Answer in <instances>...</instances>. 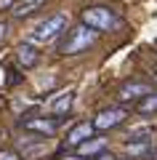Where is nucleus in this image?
Returning a JSON list of instances; mask_svg holds the SVG:
<instances>
[{
  "label": "nucleus",
  "instance_id": "1",
  "mask_svg": "<svg viewBox=\"0 0 157 160\" xmlns=\"http://www.w3.org/2000/svg\"><path fill=\"white\" fill-rule=\"evenodd\" d=\"M96 38H99V29H93V27H88L85 22H80L77 27H72L67 32V38L61 40L59 53H61V56H77V53L88 51V48L93 46Z\"/></svg>",
  "mask_w": 157,
  "mask_h": 160
},
{
  "label": "nucleus",
  "instance_id": "2",
  "mask_svg": "<svg viewBox=\"0 0 157 160\" xmlns=\"http://www.w3.org/2000/svg\"><path fill=\"white\" fill-rule=\"evenodd\" d=\"M83 19L88 27H93V29H99V32H115V29H120V16L112 11V8H107V6H88V8H83Z\"/></svg>",
  "mask_w": 157,
  "mask_h": 160
},
{
  "label": "nucleus",
  "instance_id": "3",
  "mask_svg": "<svg viewBox=\"0 0 157 160\" xmlns=\"http://www.w3.org/2000/svg\"><path fill=\"white\" fill-rule=\"evenodd\" d=\"M64 29H67V13H53V16H48L45 22H40L37 27L32 29L29 43H35V46H48V43H53V40L64 32Z\"/></svg>",
  "mask_w": 157,
  "mask_h": 160
},
{
  "label": "nucleus",
  "instance_id": "4",
  "mask_svg": "<svg viewBox=\"0 0 157 160\" xmlns=\"http://www.w3.org/2000/svg\"><path fill=\"white\" fill-rule=\"evenodd\" d=\"M125 118H128V109L109 107V109H101V112L93 118V126H96V131H112V128L123 126Z\"/></svg>",
  "mask_w": 157,
  "mask_h": 160
},
{
  "label": "nucleus",
  "instance_id": "5",
  "mask_svg": "<svg viewBox=\"0 0 157 160\" xmlns=\"http://www.w3.org/2000/svg\"><path fill=\"white\" fill-rule=\"evenodd\" d=\"M59 123L56 118H27L22 120V128L29 133H40V136H51V133H56L59 131Z\"/></svg>",
  "mask_w": 157,
  "mask_h": 160
},
{
  "label": "nucleus",
  "instance_id": "6",
  "mask_svg": "<svg viewBox=\"0 0 157 160\" xmlns=\"http://www.w3.org/2000/svg\"><path fill=\"white\" fill-rule=\"evenodd\" d=\"M146 93H152L149 83H139V80H133V83H125V86L120 88L117 99H120V102H136V99H144Z\"/></svg>",
  "mask_w": 157,
  "mask_h": 160
},
{
  "label": "nucleus",
  "instance_id": "7",
  "mask_svg": "<svg viewBox=\"0 0 157 160\" xmlns=\"http://www.w3.org/2000/svg\"><path fill=\"white\" fill-rule=\"evenodd\" d=\"M93 131H96L93 123H77V126L67 133V147H80L83 142H88V139L93 136Z\"/></svg>",
  "mask_w": 157,
  "mask_h": 160
},
{
  "label": "nucleus",
  "instance_id": "8",
  "mask_svg": "<svg viewBox=\"0 0 157 160\" xmlns=\"http://www.w3.org/2000/svg\"><path fill=\"white\" fill-rule=\"evenodd\" d=\"M16 59H19V64H22L24 69H32V67H37V62H40V53H37V48H35V43H22V46L16 48Z\"/></svg>",
  "mask_w": 157,
  "mask_h": 160
},
{
  "label": "nucleus",
  "instance_id": "9",
  "mask_svg": "<svg viewBox=\"0 0 157 160\" xmlns=\"http://www.w3.org/2000/svg\"><path fill=\"white\" fill-rule=\"evenodd\" d=\"M72 102H75V91H61V93H56V96L51 99L48 109H51V115H67Z\"/></svg>",
  "mask_w": 157,
  "mask_h": 160
},
{
  "label": "nucleus",
  "instance_id": "10",
  "mask_svg": "<svg viewBox=\"0 0 157 160\" xmlns=\"http://www.w3.org/2000/svg\"><path fill=\"white\" fill-rule=\"evenodd\" d=\"M43 6H45V0H19L11 13L16 19H24V16H32V13L37 11V8H43Z\"/></svg>",
  "mask_w": 157,
  "mask_h": 160
},
{
  "label": "nucleus",
  "instance_id": "11",
  "mask_svg": "<svg viewBox=\"0 0 157 160\" xmlns=\"http://www.w3.org/2000/svg\"><path fill=\"white\" fill-rule=\"evenodd\" d=\"M77 152L83 155V158H85V155H88V158H93V155L104 152V139H96V136H91L88 142H83V144L77 147Z\"/></svg>",
  "mask_w": 157,
  "mask_h": 160
},
{
  "label": "nucleus",
  "instance_id": "12",
  "mask_svg": "<svg viewBox=\"0 0 157 160\" xmlns=\"http://www.w3.org/2000/svg\"><path fill=\"white\" fill-rule=\"evenodd\" d=\"M152 133H155V126L152 123H144V126H133L128 131V139L130 142H149Z\"/></svg>",
  "mask_w": 157,
  "mask_h": 160
},
{
  "label": "nucleus",
  "instance_id": "13",
  "mask_svg": "<svg viewBox=\"0 0 157 160\" xmlns=\"http://www.w3.org/2000/svg\"><path fill=\"white\" fill-rule=\"evenodd\" d=\"M136 112H141V115H157V93H146L144 99H139Z\"/></svg>",
  "mask_w": 157,
  "mask_h": 160
},
{
  "label": "nucleus",
  "instance_id": "14",
  "mask_svg": "<svg viewBox=\"0 0 157 160\" xmlns=\"http://www.w3.org/2000/svg\"><path fill=\"white\" fill-rule=\"evenodd\" d=\"M0 160H27V158H22L16 149H3L0 152Z\"/></svg>",
  "mask_w": 157,
  "mask_h": 160
},
{
  "label": "nucleus",
  "instance_id": "15",
  "mask_svg": "<svg viewBox=\"0 0 157 160\" xmlns=\"http://www.w3.org/2000/svg\"><path fill=\"white\" fill-rule=\"evenodd\" d=\"M16 3H19V0H0V11H13Z\"/></svg>",
  "mask_w": 157,
  "mask_h": 160
},
{
  "label": "nucleus",
  "instance_id": "16",
  "mask_svg": "<svg viewBox=\"0 0 157 160\" xmlns=\"http://www.w3.org/2000/svg\"><path fill=\"white\" fill-rule=\"evenodd\" d=\"M91 160H115V158H112V155H109V152H99V155H93V158H91Z\"/></svg>",
  "mask_w": 157,
  "mask_h": 160
},
{
  "label": "nucleus",
  "instance_id": "17",
  "mask_svg": "<svg viewBox=\"0 0 157 160\" xmlns=\"http://www.w3.org/2000/svg\"><path fill=\"white\" fill-rule=\"evenodd\" d=\"M6 35H8V24L0 22V40H6Z\"/></svg>",
  "mask_w": 157,
  "mask_h": 160
},
{
  "label": "nucleus",
  "instance_id": "18",
  "mask_svg": "<svg viewBox=\"0 0 157 160\" xmlns=\"http://www.w3.org/2000/svg\"><path fill=\"white\" fill-rule=\"evenodd\" d=\"M155 80H157V62H155Z\"/></svg>",
  "mask_w": 157,
  "mask_h": 160
}]
</instances>
